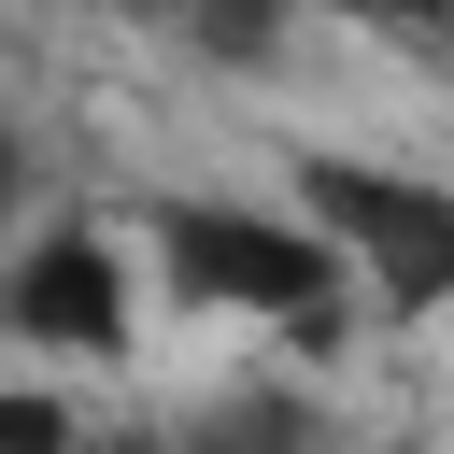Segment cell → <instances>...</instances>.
I'll list each match as a JSON object with an SVG mask.
<instances>
[{
	"instance_id": "cell-1",
	"label": "cell",
	"mask_w": 454,
	"mask_h": 454,
	"mask_svg": "<svg viewBox=\"0 0 454 454\" xmlns=\"http://www.w3.org/2000/svg\"><path fill=\"white\" fill-rule=\"evenodd\" d=\"M128 213V241H142V270H156V312H184V326H255V340H284V355H340L355 326H369V298H355V270L326 255V227L270 184H142V199H114Z\"/></svg>"
},
{
	"instance_id": "cell-2",
	"label": "cell",
	"mask_w": 454,
	"mask_h": 454,
	"mask_svg": "<svg viewBox=\"0 0 454 454\" xmlns=\"http://www.w3.org/2000/svg\"><path fill=\"white\" fill-rule=\"evenodd\" d=\"M284 199L326 227V255L355 270L369 326H440L454 312V170L426 156H383V142H298L284 156Z\"/></svg>"
},
{
	"instance_id": "cell-3",
	"label": "cell",
	"mask_w": 454,
	"mask_h": 454,
	"mask_svg": "<svg viewBox=\"0 0 454 454\" xmlns=\"http://www.w3.org/2000/svg\"><path fill=\"white\" fill-rule=\"evenodd\" d=\"M156 326V270L128 241V213L99 199H57L14 255H0V369H43V383H99L128 369Z\"/></svg>"
},
{
	"instance_id": "cell-4",
	"label": "cell",
	"mask_w": 454,
	"mask_h": 454,
	"mask_svg": "<svg viewBox=\"0 0 454 454\" xmlns=\"http://www.w3.org/2000/svg\"><path fill=\"white\" fill-rule=\"evenodd\" d=\"M156 454H340V411L298 369H227L213 397H184L156 426Z\"/></svg>"
},
{
	"instance_id": "cell-5",
	"label": "cell",
	"mask_w": 454,
	"mask_h": 454,
	"mask_svg": "<svg viewBox=\"0 0 454 454\" xmlns=\"http://www.w3.org/2000/svg\"><path fill=\"white\" fill-rule=\"evenodd\" d=\"M0 454H99V411H85V383L0 369Z\"/></svg>"
},
{
	"instance_id": "cell-6",
	"label": "cell",
	"mask_w": 454,
	"mask_h": 454,
	"mask_svg": "<svg viewBox=\"0 0 454 454\" xmlns=\"http://www.w3.org/2000/svg\"><path fill=\"white\" fill-rule=\"evenodd\" d=\"M43 213H57V199H43V156H28V128L0 114V255H14V241L43 227Z\"/></svg>"
},
{
	"instance_id": "cell-7",
	"label": "cell",
	"mask_w": 454,
	"mask_h": 454,
	"mask_svg": "<svg viewBox=\"0 0 454 454\" xmlns=\"http://www.w3.org/2000/svg\"><path fill=\"white\" fill-rule=\"evenodd\" d=\"M184 43H199L213 71H227V57H241V71H255V57H284V28H270V14H199Z\"/></svg>"
}]
</instances>
